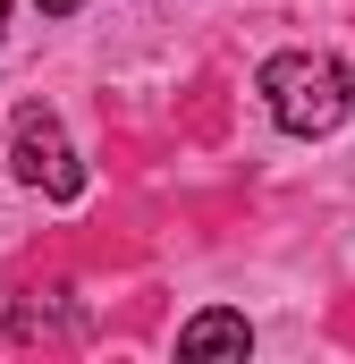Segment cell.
Instances as JSON below:
<instances>
[{"instance_id":"obj_1","label":"cell","mask_w":355,"mask_h":364,"mask_svg":"<svg viewBox=\"0 0 355 364\" xmlns=\"http://www.w3.org/2000/svg\"><path fill=\"white\" fill-rule=\"evenodd\" d=\"M263 102L288 136H330L355 102V77L330 51H271L263 60Z\"/></svg>"},{"instance_id":"obj_2","label":"cell","mask_w":355,"mask_h":364,"mask_svg":"<svg viewBox=\"0 0 355 364\" xmlns=\"http://www.w3.org/2000/svg\"><path fill=\"white\" fill-rule=\"evenodd\" d=\"M9 144H17V178L43 186L51 203H77V195H85V170H77V153H68V127H60L43 102H26V110H17Z\"/></svg>"},{"instance_id":"obj_3","label":"cell","mask_w":355,"mask_h":364,"mask_svg":"<svg viewBox=\"0 0 355 364\" xmlns=\"http://www.w3.org/2000/svg\"><path fill=\"white\" fill-rule=\"evenodd\" d=\"M68 331V279H34L9 305V339H60Z\"/></svg>"},{"instance_id":"obj_4","label":"cell","mask_w":355,"mask_h":364,"mask_svg":"<svg viewBox=\"0 0 355 364\" xmlns=\"http://www.w3.org/2000/svg\"><path fill=\"white\" fill-rule=\"evenodd\" d=\"M178 356H254V322L229 314V305H212V314H195L178 331Z\"/></svg>"},{"instance_id":"obj_5","label":"cell","mask_w":355,"mask_h":364,"mask_svg":"<svg viewBox=\"0 0 355 364\" xmlns=\"http://www.w3.org/2000/svg\"><path fill=\"white\" fill-rule=\"evenodd\" d=\"M34 9H43V17H77L85 0H34Z\"/></svg>"},{"instance_id":"obj_6","label":"cell","mask_w":355,"mask_h":364,"mask_svg":"<svg viewBox=\"0 0 355 364\" xmlns=\"http://www.w3.org/2000/svg\"><path fill=\"white\" fill-rule=\"evenodd\" d=\"M0 26H9V0H0Z\"/></svg>"}]
</instances>
